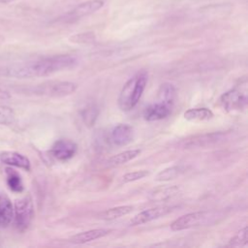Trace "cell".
I'll return each mask as SVG.
<instances>
[{"label":"cell","mask_w":248,"mask_h":248,"mask_svg":"<svg viewBox=\"0 0 248 248\" xmlns=\"http://www.w3.org/2000/svg\"><path fill=\"white\" fill-rule=\"evenodd\" d=\"M78 64V60L76 56L59 54L45 57L19 66H12L4 70V74L18 78L46 77L67 69H73Z\"/></svg>","instance_id":"cell-1"},{"label":"cell","mask_w":248,"mask_h":248,"mask_svg":"<svg viewBox=\"0 0 248 248\" xmlns=\"http://www.w3.org/2000/svg\"><path fill=\"white\" fill-rule=\"evenodd\" d=\"M147 79L146 71L141 70L126 81L118 97V107L121 110L129 111L137 106L145 89Z\"/></svg>","instance_id":"cell-2"},{"label":"cell","mask_w":248,"mask_h":248,"mask_svg":"<svg viewBox=\"0 0 248 248\" xmlns=\"http://www.w3.org/2000/svg\"><path fill=\"white\" fill-rule=\"evenodd\" d=\"M220 213L214 211H195L184 214L175 219L170 224V230L173 232L188 230L192 228L208 226L217 221Z\"/></svg>","instance_id":"cell-3"},{"label":"cell","mask_w":248,"mask_h":248,"mask_svg":"<svg viewBox=\"0 0 248 248\" xmlns=\"http://www.w3.org/2000/svg\"><path fill=\"white\" fill-rule=\"evenodd\" d=\"M248 95H247V80L240 81V85L225 92L220 97V104L222 108L227 111H239L247 107Z\"/></svg>","instance_id":"cell-4"},{"label":"cell","mask_w":248,"mask_h":248,"mask_svg":"<svg viewBox=\"0 0 248 248\" xmlns=\"http://www.w3.org/2000/svg\"><path fill=\"white\" fill-rule=\"evenodd\" d=\"M34 218V205L32 198L27 195L16 201L14 205V219L16 229L25 231Z\"/></svg>","instance_id":"cell-5"},{"label":"cell","mask_w":248,"mask_h":248,"mask_svg":"<svg viewBox=\"0 0 248 248\" xmlns=\"http://www.w3.org/2000/svg\"><path fill=\"white\" fill-rule=\"evenodd\" d=\"M77 88L78 85L71 81H49L41 84L37 88V93L52 97H64L74 93Z\"/></svg>","instance_id":"cell-6"},{"label":"cell","mask_w":248,"mask_h":248,"mask_svg":"<svg viewBox=\"0 0 248 248\" xmlns=\"http://www.w3.org/2000/svg\"><path fill=\"white\" fill-rule=\"evenodd\" d=\"M173 206H157L145 209L138 214H136L129 222L130 226H138L148 223L150 221L156 220L163 217L173 210Z\"/></svg>","instance_id":"cell-7"},{"label":"cell","mask_w":248,"mask_h":248,"mask_svg":"<svg viewBox=\"0 0 248 248\" xmlns=\"http://www.w3.org/2000/svg\"><path fill=\"white\" fill-rule=\"evenodd\" d=\"M78 151V145L71 140L62 139L54 142L50 149L51 155L59 161H68L74 157Z\"/></svg>","instance_id":"cell-8"},{"label":"cell","mask_w":248,"mask_h":248,"mask_svg":"<svg viewBox=\"0 0 248 248\" xmlns=\"http://www.w3.org/2000/svg\"><path fill=\"white\" fill-rule=\"evenodd\" d=\"M134 128L128 124H118L110 132V140L116 146H125L134 140Z\"/></svg>","instance_id":"cell-9"},{"label":"cell","mask_w":248,"mask_h":248,"mask_svg":"<svg viewBox=\"0 0 248 248\" xmlns=\"http://www.w3.org/2000/svg\"><path fill=\"white\" fill-rule=\"evenodd\" d=\"M171 111V107L162 103L157 102L147 106L143 110V118L146 121H158L167 118Z\"/></svg>","instance_id":"cell-10"},{"label":"cell","mask_w":248,"mask_h":248,"mask_svg":"<svg viewBox=\"0 0 248 248\" xmlns=\"http://www.w3.org/2000/svg\"><path fill=\"white\" fill-rule=\"evenodd\" d=\"M0 161L3 164H6L12 167H16L24 170H30L31 169L29 159L18 152L4 151L0 153Z\"/></svg>","instance_id":"cell-11"},{"label":"cell","mask_w":248,"mask_h":248,"mask_svg":"<svg viewBox=\"0 0 248 248\" xmlns=\"http://www.w3.org/2000/svg\"><path fill=\"white\" fill-rule=\"evenodd\" d=\"M104 6L103 0H89L78 5L74 10L69 13L71 18H79L84 16H88L100 10Z\"/></svg>","instance_id":"cell-12"},{"label":"cell","mask_w":248,"mask_h":248,"mask_svg":"<svg viewBox=\"0 0 248 248\" xmlns=\"http://www.w3.org/2000/svg\"><path fill=\"white\" fill-rule=\"evenodd\" d=\"M109 230H105V229H94V230H89L86 232H78L69 238V241L75 244H83L87 243L99 238H102L106 236L107 234L109 233Z\"/></svg>","instance_id":"cell-13"},{"label":"cell","mask_w":248,"mask_h":248,"mask_svg":"<svg viewBox=\"0 0 248 248\" xmlns=\"http://www.w3.org/2000/svg\"><path fill=\"white\" fill-rule=\"evenodd\" d=\"M14 219V205L5 194H0V227H8Z\"/></svg>","instance_id":"cell-14"},{"label":"cell","mask_w":248,"mask_h":248,"mask_svg":"<svg viewBox=\"0 0 248 248\" xmlns=\"http://www.w3.org/2000/svg\"><path fill=\"white\" fill-rule=\"evenodd\" d=\"M176 98L175 87L169 82L161 84L158 90V100L170 107H172Z\"/></svg>","instance_id":"cell-15"},{"label":"cell","mask_w":248,"mask_h":248,"mask_svg":"<svg viewBox=\"0 0 248 248\" xmlns=\"http://www.w3.org/2000/svg\"><path fill=\"white\" fill-rule=\"evenodd\" d=\"M213 116V112L207 108H189L184 112V118L188 121H206Z\"/></svg>","instance_id":"cell-16"},{"label":"cell","mask_w":248,"mask_h":248,"mask_svg":"<svg viewBox=\"0 0 248 248\" xmlns=\"http://www.w3.org/2000/svg\"><path fill=\"white\" fill-rule=\"evenodd\" d=\"M140 154V149H130V150H126L123 152H120L116 155H113L112 157H110L108 161V166H120L123 164H126L132 160H134L135 158H137L139 155Z\"/></svg>","instance_id":"cell-17"},{"label":"cell","mask_w":248,"mask_h":248,"mask_svg":"<svg viewBox=\"0 0 248 248\" xmlns=\"http://www.w3.org/2000/svg\"><path fill=\"white\" fill-rule=\"evenodd\" d=\"M6 182L10 190L16 193H21L24 189L22 179L17 171L12 168L6 169Z\"/></svg>","instance_id":"cell-18"},{"label":"cell","mask_w":248,"mask_h":248,"mask_svg":"<svg viewBox=\"0 0 248 248\" xmlns=\"http://www.w3.org/2000/svg\"><path fill=\"white\" fill-rule=\"evenodd\" d=\"M133 210L134 207L132 205H119L103 211L100 214V218L103 220H114L131 213Z\"/></svg>","instance_id":"cell-19"},{"label":"cell","mask_w":248,"mask_h":248,"mask_svg":"<svg viewBox=\"0 0 248 248\" xmlns=\"http://www.w3.org/2000/svg\"><path fill=\"white\" fill-rule=\"evenodd\" d=\"M99 112H100L99 108L95 104H89L81 110L80 115L84 124L88 127H91L95 124L98 118Z\"/></svg>","instance_id":"cell-20"},{"label":"cell","mask_w":248,"mask_h":248,"mask_svg":"<svg viewBox=\"0 0 248 248\" xmlns=\"http://www.w3.org/2000/svg\"><path fill=\"white\" fill-rule=\"evenodd\" d=\"M183 171H184V169L182 166H172L158 172L155 177V180L157 181L171 180L179 176Z\"/></svg>","instance_id":"cell-21"},{"label":"cell","mask_w":248,"mask_h":248,"mask_svg":"<svg viewBox=\"0 0 248 248\" xmlns=\"http://www.w3.org/2000/svg\"><path fill=\"white\" fill-rule=\"evenodd\" d=\"M16 121L14 109L8 106L0 105V125H11Z\"/></svg>","instance_id":"cell-22"},{"label":"cell","mask_w":248,"mask_h":248,"mask_svg":"<svg viewBox=\"0 0 248 248\" xmlns=\"http://www.w3.org/2000/svg\"><path fill=\"white\" fill-rule=\"evenodd\" d=\"M248 236H247V227L245 226L243 229L238 231L235 235L230 240L229 246L232 247H239V246H245L247 244Z\"/></svg>","instance_id":"cell-23"},{"label":"cell","mask_w":248,"mask_h":248,"mask_svg":"<svg viewBox=\"0 0 248 248\" xmlns=\"http://www.w3.org/2000/svg\"><path fill=\"white\" fill-rule=\"evenodd\" d=\"M177 193H178V188L176 186L161 188L159 190L154 191V193L152 194V200H160V201L166 200Z\"/></svg>","instance_id":"cell-24"},{"label":"cell","mask_w":248,"mask_h":248,"mask_svg":"<svg viewBox=\"0 0 248 248\" xmlns=\"http://www.w3.org/2000/svg\"><path fill=\"white\" fill-rule=\"evenodd\" d=\"M149 174V171L146 170H135V171H131V172H127L126 174L123 175L122 180L125 183L128 182H132V181H137L140 179L144 178L145 176H147Z\"/></svg>","instance_id":"cell-25"},{"label":"cell","mask_w":248,"mask_h":248,"mask_svg":"<svg viewBox=\"0 0 248 248\" xmlns=\"http://www.w3.org/2000/svg\"><path fill=\"white\" fill-rule=\"evenodd\" d=\"M11 97L10 93L4 89L0 88V100H7Z\"/></svg>","instance_id":"cell-26"},{"label":"cell","mask_w":248,"mask_h":248,"mask_svg":"<svg viewBox=\"0 0 248 248\" xmlns=\"http://www.w3.org/2000/svg\"><path fill=\"white\" fill-rule=\"evenodd\" d=\"M10 1H13V0H0L1 3H8V2H10Z\"/></svg>","instance_id":"cell-27"}]
</instances>
